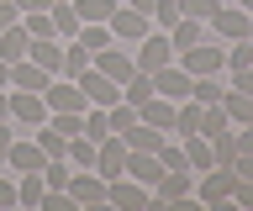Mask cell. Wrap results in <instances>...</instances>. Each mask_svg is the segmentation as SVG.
Listing matches in <instances>:
<instances>
[{
	"label": "cell",
	"mask_w": 253,
	"mask_h": 211,
	"mask_svg": "<svg viewBox=\"0 0 253 211\" xmlns=\"http://www.w3.org/2000/svg\"><path fill=\"white\" fill-rule=\"evenodd\" d=\"M179 69H185V74H195V80H201V74H221V69H227V48H216L211 37H201L195 48L179 53Z\"/></svg>",
	"instance_id": "cell-1"
},
{
	"label": "cell",
	"mask_w": 253,
	"mask_h": 211,
	"mask_svg": "<svg viewBox=\"0 0 253 211\" xmlns=\"http://www.w3.org/2000/svg\"><path fill=\"white\" fill-rule=\"evenodd\" d=\"M111 37H116V42H142V37L153 32V16H148V11H132V5H122V0H116V11H111Z\"/></svg>",
	"instance_id": "cell-2"
},
{
	"label": "cell",
	"mask_w": 253,
	"mask_h": 211,
	"mask_svg": "<svg viewBox=\"0 0 253 211\" xmlns=\"http://www.w3.org/2000/svg\"><path fill=\"white\" fill-rule=\"evenodd\" d=\"M195 195V169H164V179L153 185V201L148 206H179Z\"/></svg>",
	"instance_id": "cell-3"
},
{
	"label": "cell",
	"mask_w": 253,
	"mask_h": 211,
	"mask_svg": "<svg viewBox=\"0 0 253 211\" xmlns=\"http://www.w3.org/2000/svg\"><path fill=\"white\" fill-rule=\"evenodd\" d=\"M148 201H153V190L148 185H137L132 174H116V179H106V206H116V211H148Z\"/></svg>",
	"instance_id": "cell-4"
},
{
	"label": "cell",
	"mask_w": 253,
	"mask_h": 211,
	"mask_svg": "<svg viewBox=\"0 0 253 211\" xmlns=\"http://www.w3.org/2000/svg\"><path fill=\"white\" fill-rule=\"evenodd\" d=\"M248 16H253V11H243V5H216V16L206 21V37L243 42V37H248Z\"/></svg>",
	"instance_id": "cell-5"
},
{
	"label": "cell",
	"mask_w": 253,
	"mask_h": 211,
	"mask_svg": "<svg viewBox=\"0 0 253 211\" xmlns=\"http://www.w3.org/2000/svg\"><path fill=\"white\" fill-rule=\"evenodd\" d=\"M232 185H237V174H232V169H221V164H211V169H206V179L195 185V201L216 211L221 201H232Z\"/></svg>",
	"instance_id": "cell-6"
},
{
	"label": "cell",
	"mask_w": 253,
	"mask_h": 211,
	"mask_svg": "<svg viewBox=\"0 0 253 211\" xmlns=\"http://www.w3.org/2000/svg\"><path fill=\"white\" fill-rule=\"evenodd\" d=\"M42 100H47V116H53V111H84V106H90V100H84V90H79V80H63V74H53V80H47Z\"/></svg>",
	"instance_id": "cell-7"
},
{
	"label": "cell",
	"mask_w": 253,
	"mask_h": 211,
	"mask_svg": "<svg viewBox=\"0 0 253 211\" xmlns=\"http://www.w3.org/2000/svg\"><path fill=\"white\" fill-rule=\"evenodd\" d=\"M132 58H137L142 74H158L164 64H174V42H169V32H148V37L137 42V53H132Z\"/></svg>",
	"instance_id": "cell-8"
},
{
	"label": "cell",
	"mask_w": 253,
	"mask_h": 211,
	"mask_svg": "<svg viewBox=\"0 0 253 211\" xmlns=\"http://www.w3.org/2000/svg\"><path fill=\"white\" fill-rule=\"evenodd\" d=\"M95 174H100V179L126 174V137H122V132L100 137V148H95Z\"/></svg>",
	"instance_id": "cell-9"
},
{
	"label": "cell",
	"mask_w": 253,
	"mask_h": 211,
	"mask_svg": "<svg viewBox=\"0 0 253 211\" xmlns=\"http://www.w3.org/2000/svg\"><path fill=\"white\" fill-rule=\"evenodd\" d=\"M90 64L100 69L106 80H116V84H126V80H132V74H137V58H132V53H126V48H116V42H111V48H100V53H95V58H90Z\"/></svg>",
	"instance_id": "cell-10"
},
{
	"label": "cell",
	"mask_w": 253,
	"mask_h": 211,
	"mask_svg": "<svg viewBox=\"0 0 253 211\" xmlns=\"http://www.w3.org/2000/svg\"><path fill=\"white\" fill-rule=\"evenodd\" d=\"M11 122L16 127H42L47 122V100L37 90H11Z\"/></svg>",
	"instance_id": "cell-11"
},
{
	"label": "cell",
	"mask_w": 253,
	"mask_h": 211,
	"mask_svg": "<svg viewBox=\"0 0 253 211\" xmlns=\"http://www.w3.org/2000/svg\"><path fill=\"white\" fill-rule=\"evenodd\" d=\"M69 195L79 201V211L84 206H106V179L95 174V169H74V174H69Z\"/></svg>",
	"instance_id": "cell-12"
},
{
	"label": "cell",
	"mask_w": 253,
	"mask_h": 211,
	"mask_svg": "<svg viewBox=\"0 0 253 211\" xmlns=\"http://www.w3.org/2000/svg\"><path fill=\"white\" fill-rule=\"evenodd\" d=\"M79 90H84V100H90V106H116V100H122V84H116V80H106L95 64L79 74Z\"/></svg>",
	"instance_id": "cell-13"
},
{
	"label": "cell",
	"mask_w": 253,
	"mask_h": 211,
	"mask_svg": "<svg viewBox=\"0 0 253 211\" xmlns=\"http://www.w3.org/2000/svg\"><path fill=\"white\" fill-rule=\"evenodd\" d=\"M190 84H195V74H185L179 64H164L153 74V90H158V95H169V100H190Z\"/></svg>",
	"instance_id": "cell-14"
},
{
	"label": "cell",
	"mask_w": 253,
	"mask_h": 211,
	"mask_svg": "<svg viewBox=\"0 0 253 211\" xmlns=\"http://www.w3.org/2000/svg\"><path fill=\"white\" fill-rule=\"evenodd\" d=\"M126 174L153 190L158 179H164V164H158V153H137V148H126Z\"/></svg>",
	"instance_id": "cell-15"
},
{
	"label": "cell",
	"mask_w": 253,
	"mask_h": 211,
	"mask_svg": "<svg viewBox=\"0 0 253 211\" xmlns=\"http://www.w3.org/2000/svg\"><path fill=\"white\" fill-rule=\"evenodd\" d=\"M27 53H32V32H27V27H21V21H16V27H5V32H0V64H21Z\"/></svg>",
	"instance_id": "cell-16"
},
{
	"label": "cell",
	"mask_w": 253,
	"mask_h": 211,
	"mask_svg": "<svg viewBox=\"0 0 253 211\" xmlns=\"http://www.w3.org/2000/svg\"><path fill=\"white\" fill-rule=\"evenodd\" d=\"M137 116L148 122V127H158L164 137L174 132V100H169V95H153V100H142V106H137Z\"/></svg>",
	"instance_id": "cell-17"
},
{
	"label": "cell",
	"mask_w": 253,
	"mask_h": 211,
	"mask_svg": "<svg viewBox=\"0 0 253 211\" xmlns=\"http://www.w3.org/2000/svg\"><path fill=\"white\" fill-rule=\"evenodd\" d=\"M47 80H53V74H47L42 64H32V58L11 64V90H37V95H42V90H47Z\"/></svg>",
	"instance_id": "cell-18"
},
{
	"label": "cell",
	"mask_w": 253,
	"mask_h": 211,
	"mask_svg": "<svg viewBox=\"0 0 253 211\" xmlns=\"http://www.w3.org/2000/svg\"><path fill=\"white\" fill-rule=\"evenodd\" d=\"M32 64H42L47 74H58L63 69V48H58V37H32V53H27Z\"/></svg>",
	"instance_id": "cell-19"
},
{
	"label": "cell",
	"mask_w": 253,
	"mask_h": 211,
	"mask_svg": "<svg viewBox=\"0 0 253 211\" xmlns=\"http://www.w3.org/2000/svg\"><path fill=\"white\" fill-rule=\"evenodd\" d=\"M201 37H206V21H195V16H179V21H174V27H169V42H174V53L195 48Z\"/></svg>",
	"instance_id": "cell-20"
},
{
	"label": "cell",
	"mask_w": 253,
	"mask_h": 211,
	"mask_svg": "<svg viewBox=\"0 0 253 211\" xmlns=\"http://www.w3.org/2000/svg\"><path fill=\"white\" fill-rule=\"evenodd\" d=\"M122 137H126V148H137V153H158V143H164V132H158V127H148L142 116L122 132Z\"/></svg>",
	"instance_id": "cell-21"
},
{
	"label": "cell",
	"mask_w": 253,
	"mask_h": 211,
	"mask_svg": "<svg viewBox=\"0 0 253 211\" xmlns=\"http://www.w3.org/2000/svg\"><path fill=\"white\" fill-rule=\"evenodd\" d=\"M47 16H53V32H58V37H79V11H74V0H53Z\"/></svg>",
	"instance_id": "cell-22"
},
{
	"label": "cell",
	"mask_w": 253,
	"mask_h": 211,
	"mask_svg": "<svg viewBox=\"0 0 253 211\" xmlns=\"http://www.w3.org/2000/svg\"><path fill=\"white\" fill-rule=\"evenodd\" d=\"M221 111H227V122H232V127H248V122H253V95L227 90V95H221Z\"/></svg>",
	"instance_id": "cell-23"
},
{
	"label": "cell",
	"mask_w": 253,
	"mask_h": 211,
	"mask_svg": "<svg viewBox=\"0 0 253 211\" xmlns=\"http://www.w3.org/2000/svg\"><path fill=\"white\" fill-rule=\"evenodd\" d=\"M47 164V153L37 143H11V159H5V169H21V174H27V169H42Z\"/></svg>",
	"instance_id": "cell-24"
},
{
	"label": "cell",
	"mask_w": 253,
	"mask_h": 211,
	"mask_svg": "<svg viewBox=\"0 0 253 211\" xmlns=\"http://www.w3.org/2000/svg\"><path fill=\"white\" fill-rule=\"evenodd\" d=\"M211 164H221V169H232V164H237V132L232 127H221L216 137H211Z\"/></svg>",
	"instance_id": "cell-25"
},
{
	"label": "cell",
	"mask_w": 253,
	"mask_h": 211,
	"mask_svg": "<svg viewBox=\"0 0 253 211\" xmlns=\"http://www.w3.org/2000/svg\"><path fill=\"white\" fill-rule=\"evenodd\" d=\"M74 42H84V48H90V58H95V53H100V48H111L116 37H111V27H106V21H84Z\"/></svg>",
	"instance_id": "cell-26"
},
{
	"label": "cell",
	"mask_w": 253,
	"mask_h": 211,
	"mask_svg": "<svg viewBox=\"0 0 253 211\" xmlns=\"http://www.w3.org/2000/svg\"><path fill=\"white\" fill-rule=\"evenodd\" d=\"M179 148H185L190 169H201V174H206V169H211V137H201V132H190V137H185V143H179Z\"/></svg>",
	"instance_id": "cell-27"
},
{
	"label": "cell",
	"mask_w": 253,
	"mask_h": 211,
	"mask_svg": "<svg viewBox=\"0 0 253 211\" xmlns=\"http://www.w3.org/2000/svg\"><path fill=\"white\" fill-rule=\"evenodd\" d=\"M95 148H100V143H90V137L79 132V137H69V148H63V159L74 164V169H95Z\"/></svg>",
	"instance_id": "cell-28"
},
{
	"label": "cell",
	"mask_w": 253,
	"mask_h": 211,
	"mask_svg": "<svg viewBox=\"0 0 253 211\" xmlns=\"http://www.w3.org/2000/svg\"><path fill=\"white\" fill-rule=\"evenodd\" d=\"M84 69H90V48H84V42H69V48H63V80H79V74H84Z\"/></svg>",
	"instance_id": "cell-29"
},
{
	"label": "cell",
	"mask_w": 253,
	"mask_h": 211,
	"mask_svg": "<svg viewBox=\"0 0 253 211\" xmlns=\"http://www.w3.org/2000/svg\"><path fill=\"white\" fill-rule=\"evenodd\" d=\"M153 95H158V90H153V74H142V69L122 84V100H132V106H142V100H153Z\"/></svg>",
	"instance_id": "cell-30"
},
{
	"label": "cell",
	"mask_w": 253,
	"mask_h": 211,
	"mask_svg": "<svg viewBox=\"0 0 253 211\" xmlns=\"http://www.w3.org/2000/svg\"><path fill=\"white\" fill-rule=\"evenodd\" d=\"M221 95H227V84H216V74H201L190 84V100H201V106H216Z\"/></svg>",
	"instance_id": "cell-31"
},
{
	"label": "cell",
	"mask_w": 253,
	"mask_h": 211,
	"mask_svg": "<svg viewBox=\"0 0 253 211\" xmlns=\"http://www.w3.org/2000/svg\"><path fill=\"white\" fill-rule=\"evenodd\" d=\"M84 137H90V143L111 137V116H106V106H84Z\"/></svg>",
	"instance_id": "cell-32"
},
{
	"label": "cell",
	"mask_w": 253,
	"mask_h": 211,
	"mask_svg": "<svg viewBox=\"0 0 253 211\" xmlns=\"http://www.w3.org/2000/svg\"><path fill=\"white\" fill-rule=\"evenodd\" d=\"M74 11H79V27H84V21H111L116 0H74Z\"/></svg>",
	"instance_id": "cell-33"
},
{
	"label": "cell",
	"mask_w": 253,
	"mask_h": 211,
	"mask_svg": "<svg viewBox=\"0 0 253 211\" xmlns=\"http://www.w3.org/2000/svg\"><path fill=\"white\" fill-rule=\"evenodd\" d=\"M158 164H164V169H190V159H185V148H179V143H169V137H164V143H158Z\"/></svg>",
	"instance_id": "cell-34"
},
{
	"label": "cell",
	"mask_w": 253,
	"mask_h": 211,
	"mask_svg": "<svg viewBox=\"0 0 253 211\" xmlns=\"http://www.w3.org/2000/svg\"><path fill=\"white\" fill-rule=\"evenodd\" d=\"M21 27H27L32 37H58V32H53V16H47V11H27V16H21Z\"/></svg>",
	"instance_id": "cell-35"
},
{
	"label": "cell",
	"mask_w": 253,
	"mask_h": 211,
	"mask_svg": "<svg viewBox=\"0 0 253 211\" xmlns=\"http://www.w3.org/2000/svg\"><path fill=\"white\" fill-rule=\"evenodd\" d=\"M227 69H232V74H237V69H253V42H248V37L227 48Z\"/></svg>",
	"instance_id": "cell-36"
},
{
	"label": "cell",
	"mask_w": 253,
	"mask_h": 211,
	"mask_svg": "<svg viewBox=\"0 0 253 211\" xmlns=\"http://www.w3.org/2000/svg\"><path fill=\"white\" fill-rule=\"evenodd\" d=\"M221 0H179V16H195V21H211Z\"/></svg>",
	"instance_id": "cell-37"
},
{
	"label": "cell",
	"mask_w": 253,
	"mask_h": 211,
	"mask_svg": "<svg viewBox=\"0 0 253 211\" xmlns=\"http://www.w3.org/2000/svg\"><path fill=\"white\" fill-rule=\"evenodd\" d=\"M42 211H79V201L69 190H42Z\"/></svg>",
	"instance_id": "cell-38"
},
{
	"label": "cell",
	"mask_w": 253,
	"mask_h": 211,
	"mask_svg": "<svg viewBox=\"0 0 253 211\" xmlns=\"http://www.w3.org/2000/svg\"><path fill=\"white\" fill-rule=\"evenodd\" d=\"M153 21L164 27V32H169L174 21H179V0H153Z\"/></svg>",
	"instance_id": "cell-39"
},
{
	"label": "cell",
	"mask_w": 253,
	"mask_h": 211,
	"mask_svg": "<svg viewBox=\"0 0 253 211\" xmlns=\"http://www.w3.org/2000/svg\"><path fill=\"white\" fill-rule=\"evenodd\" d=\"M232 206H248L253 211V179H237V185H232Z\"/></svg>",
	"instance_id": "cell-40"
},
{
	"label": "cell",
	"mask_w": 253,
	"mask_h": 211,
	"mask_svg": "<svg viewBox=\"0 0 253 211\" xmlns=\"http://www.w3.org/2000/svg\"><path fill=\"white\" fill-rule=\"evenodd\" d=\"M16 21H21V11H16V0H0V32H5V27H16Z\"/></svg>",
	"instance_id": "cell-41"
},
{
	"label": "cell",
	"mask_w": 253,
	"mask_h": 211,
	"mask_svg": "<svg viewBox=\"0 0 253 211\" xmlns=\"http://www.w3.org/2000/svg\"><path fill=\"white\" fill-rule=\"evenodd\" d=\"M227 90H243V95H253V69H237V74H232V84H227Z\"/></svg>",
	"instance_id": "cell-42"
},
{
	"label": "cell",
	"mask_w": 253,
	"mask_h": 211,
	"mask_svg": "<svg viewBox=\"0 0 253 211\" xmlns=\"http://www.w3.org/2000/svg\"><path fill=\"white\" fill-rule=\"evenodd\" d=\"M11 143H16V132L0 122V169H5V159H11Z\"/></svg>",
	"instance_id": "cell-43"
},
{
	"label": "cell",
	"mask_w": 253,
	"mask_h": 211,
	"mask_svg": "<svg viewBox=\"0 0 253 211\" xmlns=\"http://www.w3.org/2000/svg\"><path fill=\"white\" fill-rule=\"evenodd\" d=\"M232 174H237V179H253V153H237V164H232Z\"/></svg>",
	"instance_id": "cell-44"
},
{
	"label": "cell",
	"mask_w": 253,
	"mask_h": 211,
	"mask_svg": "<svg viewBox=\"0 0 253 211\" xmlns=\"http://www.w3.org/2000/svg\"><path fill=\"white\" fill-rule=\"evenodd\" d=\"M237 132V153H253V122H248V127H232Z\"/></svg>",
	"instance_id": "cell-45"
},
{
	"label": "cell",
	"mask_w": 253,
	"mask_h": 211,
	"mask_svg": "<svg viewBox=\"0 0 253 211\" xmlns=\"http://www.w3.org/2000/svg\"><path fill=\"white\" fill-rule=\"evenodd\" d=\"M5 206H16V185L0 174V211H5Z\"/></svg>",
	"instance_id": "cell-46"
},
{
	"label": "cell",
	"mask_w": 253,
	"mask_h": 211,
	"mask_svg": "<svg viewBox=\"0 0 253 211\" xmlns=\"http://www.w3.org/2000/svg\"><path fill=\"white\" fill-rule=\"evenodd\" d=\"M47 5H53V0H16V11H21V16H27V11H47Z\"/></svg>",
	"instance_id": "cell-47"
},
{
	"label": "cell",
	"mask_w": 253,
	"mask_h": 211,
	"mask_svg": "<svg viewBox=\"0 0 253 211\" xmlns=\"http://www.w3.org/2000/svg\"><path fill=\"white\" fill-rule=\"evenodd\" d=\"M122 5H132V11H148V16H153V0H122Z\"/></svg>",
	"instance_id": "cell-48"
},
{
	"label": "cell",
	"mask_w": 253,
	"mask_h": 211,
	"mask_svg": "<svg viewBox=\"0 0 253 211\" xmlns=\"http://www.w3.org/2000/svg\"><path fill=\"white\" fill-rule=\"evenodd\" d=\"M0 90H11V64H0Z\"/></svg>",
	"instance_id": "cell-49"
},
{
	"label": "cell",
	"mask_w": 253,
	"mask_h": 211,
	"mask_svg": "<svg viewBox=\"0 0 253 211\" xmlns=\"http://www.w3.org/2000/svg\"><path fill=\"white\" fill-rule=\"evenodd\" d=\"M237 5H243V11H253V0H237Z\"/></svg>",
	"instance_id": "cell-50"
},
{
	"label": "cell",
	"mask_w": 253,
	"mask_h": 211,
	"mask_svg": "<svg viewBox=\"0 0 253 211\" xmlns=\"http://www.w3.org/2000/svg\"><path fill=\"white\" fill-rule=\"evenodd\" d=\"M248 42H253V16H248Z\"/></svg>",
	"instance_id": "cell-51"
}]
</instances>
